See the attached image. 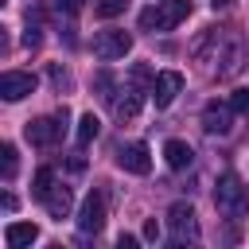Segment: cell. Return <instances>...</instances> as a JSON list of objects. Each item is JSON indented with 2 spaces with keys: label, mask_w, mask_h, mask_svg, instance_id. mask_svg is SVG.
Here are the masks:
<instances>
[{
  "label": "cell",
  "mask_w": 249,
  "mask_h": 249,
  "mask_svg": "<svg viewBox=\"0 0 249 249\" xmlns=\"http://www.w3.org/2000/svg\"><path fill=\"white\" fill-rule=\"evenodd\" d=\"M179 89H183V74H179V70H163V74H156V78H152L148 97L156 101V109H167V105L179 97Z\"/></svg>",
  "instance_id": "cell-6"
},
{
  "label": "cell",
  "mask_w": 249,
  "mask_h": 249,
  "mask_svg": "<svg viewBox=\"0 0 249 249\" xmlns=\"http://www.w3.org/2000/svg\"><path fill=\"white\" fill-rule=\"evenodd\" d=\"M39 43H43V27L27 19V31H23V47H39Z\"/></svg>",
  "instance_id": "cell-20"
},
{
  "label": "cell",
  "mask_w": 249,
  "mask_h": 249,
  "mask_svg": "<svg viewBox=\"0 0 249 249\" xmlns=\"http://www.w3.org/2000/svg\"><path fill=\"white\" fill-rule=\"evenodd\" d=\"M140 93H144L140 86H128V89H121V97L113 101V117H117V121H132V117L140 113V101H144Z\"/></svg>",
  "instance_id": "cell-13"
},
{
  "label": "cell",
  "mask_w": 249,
  "mask_h": 249,
  "mask_svg": "<svg viewBox=\"0 0 249 249\" xmlns=\"http://www.w3.org/2000/svg\"><path fill=\"white\" fill-rule=\"evenodd\" d=\"M43 206H47V214L51 218H70V206H74V198H70V187H62V183H54L47 195H43Z\"/></svg>",
  "instance_id": "cell-12"
},
{
  "label": "cell",
  "mask_w": 249,
  "mask_h": 249,
  "mask_svg": "<svg viewBox=\"0 0 249 249\" xmlns=\"http://www.w3.org/2000/svg\"><path fill=\"white\" fill-rule=\"evenodd\" d=\"M230 105H233V113H237V117H249V89H233Z\"/></svg>",
  "instance_id": "cell-19"
},
{
  "label": "cell",
  "mask_w": 249,
  "mask_h": 249,
  "mask_svg": "<svg viewBox=\"0 0 249 249\" xmlns=\"http://www.w3.org/2000/svg\"><path fill=\"white\" fill-rule=\"evenodd\" d=\"M163 160H167L171 171H187L191 160H195V152H191L187 140H167V144H163Z\"/></svg>",
  "instance_id": "cell-14"
},
{
  "label": "cell",
  "mask_w": 249,
  "mask_h": 249,
  "mask_svg": "<svg viewBox=\"0 0 249 249\" xmlns=\"http://www.w3.org/2000/svg\"><path fill=\"white\" fill-rule=\"evenodd\" d=\"M82 4H86V0H58V12H62V8H66V12H78Z\"/></svg>",
  "instance_id": "cell-23"
},
{
  "label": "cell",
  "mask_w": 249,
  "mask_h": 249,
  "mask_svg": "<svg viewBox=\"0 0 249 249\" xmlns=\"http://www.w3.org/2000/svg\"><path fill=\"white\" fill-rule=\"evenodd\" d=\"M35 74H27V70H8V74H0V97L4 101H23L27 93H35Z\"/></svg>",
  "instance_id": "cell-9"
},
{
  "label": "cell",
  "mask_w": 249,
  "mask_h": 249,
  "mask_svg": "<svg viewBox=\"0 0 249 249\" xmlns=\"http://www.w3.org/2000/svg\"><path fill=\"white\" fill-rule=\"evenodd\" d=\"M16 167H19V156H16V144H4L0 148V175L12 183L16 179Z\"/></svg>",
  "instance_id": "cell-16"
},
{
  "label": "cell",
  "mask_w": 249,
  "mask_h": 249,
  "mask_svg": "<svg viewBox=\"0 0 249 249\" xmlns=\"http://www.w3.org/2000/svg\"><path fill=\"white\" fill-rule=\"evenodd\" d=\"M27 140L31 144H39V148H51V144H58L62 140V132H66V109H58V113H51V117H35V121H27Z\"/></svg>",
  "instance_id": "cell-3"
},
{
  "label": "cell",
  "mask_w": 249,
  "mask_h": 249,
  "mask_svg": "<svg viewBox=\"0 0 249 249\" xmlns=\"http://www.w3.org/2000/svg\"><path fill=\"white\" fill-rule=\"evenodd\" d=\"M124 8H128V0H97V4H93V12H97L101 19H113V16H121Z\"/></svg>",
  "instance_id": "cell-18"
},
{
  "label": "cell",
  "mask_w": 249,
  "mask_h": 249,
  "mask_svg": "<svg viewBox=\"0 0 249 249\" xmlns=\"http://www.w3.org/2000/svg\"><path fill=\"white\" fill-rule=\"evenodd\" d=\"M117 163L124 171H132V175H148L152 171V152H148L144 140H128V144L117 148Z\"/></svg>",
  "instance_id": "cell-7"
},
{
  "label": "cell",
  "mask_w": 249,
  "mask_h": 249,
  "mask_svg": "<svg viewBox=\"0 0 249 249\" xmlns=\"http://www.w3.org/2000/svg\"><path fill=\"white\" fill-rule=\"evenodd\" d=\"M191 16V0H156L140 12V31H171Z\"/></svg>",
  "instance_id": "cell-1"
},
{
  "label": "cell",
  "mask_w": 249,
  "mask_h": 249,
  "mask_svg": "<svg viewBox=\"0 0 249 249\" xmlns=\"http://www.w3.org/2000/svg\"><path fill=\"white\" fill-rule=\"evenodd\" d=\"M233 105L230 101H206V109H202V128L210 132V136H226L230 128H233Z\"/></svg>",
  "instance_id": "cell-8"
},
{
  "label": "cell",
  "mask_w": 249,
  "mask_h": 249,
  "mask_svg": "<svg viewBox=\"0 0 249 249\" xmlns=\"http://www.w3.org/2000/svg\"><path fill=\"white\" fill-rule=\"evenodd\" d=\"M128 51H132V35H128V31H121V27H105V31H97V35H93V54H97L101 62L124 58Z\"/></svg>",
  "instance_id": "cell-4"
},
{
  "label": "cell",
  "mask_w": 249,
  "mask_h": 249,
  "mask_svg": "<svg viewBox=\"0 0 249 249\" xmlns=\"http://www.w3.org/2000/svg\"><path fill=\"white\" fill-rule=\"evenodd\" d=\"M117 245H121V249H132V245H136V237H132V233H121V241H117Z\"/></svg>",
  "instance_id": "cell-24"
},
{
  "label": "cell",
  "mask_w": 249,
  "mask_h": 249,
  "mask_svg": "<svg viewBox=\"0 0 249 249\" xmlns=\"http://www.w3.org/2000/svg\"><path fill=\"white\" fill-rule=\"evenodd\" d=\"M51 187H54V171H51V167H39V171H35V179H31V195L43 202V195H47Z\"/></svg>",
  "instance_id": "cell-17"
},
{
  "label": "cell",
  "mask_w": 249,
  "mask_h": 249,
  "mask_svg": "<svg viewBox=\"0 0 249 249\" xmlns=\"http://www.w3.org/2000/svg\"><path fill=\"white\" fill-rule=\"evenodd\" d=\"M51 82H54L58 89H70V74H66L62 66H51Z\"/></svg>",
  "instance_id": "cell-21"
},
{
  "label": "cell",
  "mask_w": 249,
  "mask_h": 249,
  "mask_svg": "<svg viewBox=\"0 0 249 249\" xmlns=\"http://www.w3.org/2000/svg\"><path fill=\"white\" fill-rule=\"evenodd\" d=\"M101 226H105V198H101V191H89L82 210H78V230L82 233H101Z\"/></svg>",
  "instance_id": "cell-10"
},
{
  "label": "cell",
  "mask_w": 249,
  "mask_h": 249,
  "mask_svg": "<svg viewBox=\"0 0 249 249\" xmlns=\"http://www.w3.org/2000/svg\"><path fill=\"white\" fill-rule=\"evenodd\" d=\"M144 237H148V241H156V237H160V226H156V218H148V222H144Z\"/></svg>",
  "instance_id": "cell-22"
},
{
  "label": "cell",
  "mask_w": 249,
  "mask_h": 249,
  "mask_svg": "<svg viewBox=\"0 0 249 249\" xmlns=\"http://www.w3.org/2000/svg\"><path fill=\"white\" fill-rule=\"evenodd\" d=\"M214 206H218V214H226V218H241V214H249V187H245L233 171H226V175L218 179Z\"/></svg>",
  "instance_id": "cell-2"
},
{
  "label": "cell",
  "mask_w": 249,
  "mask_h": 249,
  "mask_svg": "<svg viewBox=\"0 0 249 249\" xmlns=\"http://www.w3.org/2000/svg\"><path fill=\"white\" fill-rule=\"evenodd\" d=\"M4 241H8V249H27V245L39 241V226L35 222H8L4 226Z\"/></svg>",
  "instance_id": "cell-11"
},
{
  "label": "cell",
  "mask_w": 249,
  "mask_h": 249,
  "mask_svg": "<svg viewBox=\"0 0 249 249\" xmlns=\"http://www.w3.org/2000/svg\"><path fill=\"white\" fill-rule=\"evenodd\" d=\"M167 226H171V241H198V222H195V210L191 202H171L167 210Z\"/></svg>",
  "instance_id": "cell-5"
},
{
  "label": "cell",
  "mask_w": 249,
  "mask_h": 249,
  "mask_svg": "<svg viewBox=\"0 0 249 249\" xmlns=\"http://www.w3.org/2000/svg\"><path fill=\"white\" fill-rule=\"evenodd\" d=\"M97 132H101V121H97L93 113H86V117L78 121V132H74V136H78V148H86L89 140H97Z\"/></svg>",
  "instance_id": "cell-15"
}]
</instances>
